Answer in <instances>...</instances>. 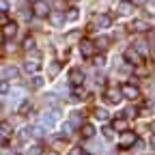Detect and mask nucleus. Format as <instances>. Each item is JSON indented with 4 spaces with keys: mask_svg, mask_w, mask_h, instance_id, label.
<instances>
[{
    "mask_svg": "<svg viewBox=\"0 0 155 155\" xmlns=\"http://www.w3.org/2000/svg\"><path fill=\"white\" fill-rule=\"evenodd\" d=\"M58 116H61V112H58V110H48V112H43V114H41V125H43V127H52V125L58 121Z\"/></svg>",
    "mask_w": 155,
    "mask_h": 155,
    "instance_id": "nucleus-1",
    "label": "nucleus"
},
{
    "mask_svg": "<svg viewBox=\"0 0 155 155\" xmlns=\"http://www.w3.org/2000/svg\"><path fill=\"white\" fill-rule=\"evenodd\" d=\"M32 13H35L37 17H45V15L50 13L48 2H43V0H39V2H32Z\"/></svg>",
    "mask_w": 155,
    "mask_h": 155,
    "instance_id": "nucleus-2",
    "label": "nucleus"
},
{
    "mask_svg": "<svg viewBox=\"0 0 155 155\" xmlns=\"http://www.w3.org/2000/svg\"><path fill=\"white\" fill-rule=\"evenodd\" d=\"M136 142H138L136 134H131V131H123V134H121V147H123V149H127V147H131V144H136Z\"/></svg>",
    "mask_w": 155,
    "mask_h": 155,
    "instance_id": "nucleus-3",
    "label": "nucleus"
},
{
    "mask_svg": "<svg viewBox=\"0 0 155 155\" xmlns=\"http://www.w3.org/2000/svg\"><path fill=\"white\" fill-rule=\"evenodd\" d=\"M69 82H71L73 86H80V84L84 82V73H82L80 69H71V71H69Z\"/></svg>",
    "mask_w": 155,
    "mask_h": 155,
    "instance_id": "nucleus-4",
    "label": "nucleus"
},
{
    "mask_svg": "<svg viewBox=\"0 0 155 155\" xmlns=\"http://www.w3.org/2000/svg\"><path fill=\"white\" fill-rule=\"evenodd\" d=\"M121 97H123V91H121V88H108V91H106V99H108L110 104H116Z\"/></svg>",
    "mask_w": 155,
    "mask_h": 155,
    "instance_id": "nucleus-5",
    "label": "nucleus"
},
{
    "mask_svg": "<svg viewBox=\"0 0 155 155\" xmlns=\"http://www.w3.org/2000/svg\"><path fill=\"white\" fill-rule=\"evenodd\" d=\"M121 91H123V97H127V99H136V97L140 95V91L136 88L134 84H125V86H123Z\"/></svg>",
    "mask_w": 155,
    "mask_h": 155,
    "instance_id": "nucleus-6",
    "label": "nucleus"
},
{
    "mask_svg": "<svg viewBox=\"0 0 155 155\" xmlns=\"http://www.w3.org/2000/svg\"><path fill=\"white\" fill-rule=\"evenodd\" d=\"M95 26L97 28H108V26H112V17L110 15H99V17H95Z\"/></svg>",
    "mask_w": 155,
    "mask_h": 155,
    "instance_id": "nucleus-7",
    "label": "nucleus"
},
{
    "mask_svg": "<svg viewBox=\"0 0 155 155\" xmlns=\"http://www.w3.org/2000/svg\"><path fill=\"white\" fill-rule=\"evenodd\" d=\"M17 75H19V73H17V67H13V65L2 69V80H5V82H9V80H15Z\"/></svg>",
    "mask_w": 155,
    "mask_h": 155,
    "instance_id": "nucleus-8",
    "label": "nucleus"
},
{
    "mask_svg": "<svg viewBox=\"0 0 155 155\" xmlns=\"http://www.w3.org/2000/svg\"><path fill=\"white\" fill-rule=\"evenodd\" d=\"M80 52H82L84 56H93V52H95V45L88 41V39H82V41H80Z\"/></svg>",
    "mask_w": 155,
    "mask_h": 155,
    "instance_id": "nucleus-9",
    "label": "nucleus"
},
{
    "mask_svg": "<svg viewBox=\"0 0 155 155\" xmlns=\"http://www.w3.org/2000/svg\"><path fill=\"white\" fill-rule=\"evenodd\" d=\"M39 67H41V63H39V58H26V71H30V73H35V71H39Z\"/></svg>",
    "mask_w": 155,
    "mask_h": 155,
    "instance_id": "nucleus-10",
    "label": "nucleus"
},
{
    "mask_svg": "<svg viewBox=\"0 0 155 155\" xmlns=\"http://www.w3.org/2000/svg\"><path fill=\"white\" fill-rule=\"evenodd\" d=\"M140 52L136 50V48H129V50H125V58L129 63H140V56H138Z\"/></svg>",
    "mask_w": 155,
    "mask_h": 155,
    "instance_id": "nucleus-11",
    "label": "nucleus"
},
{
    "mask_svg": "<svg viewBox=\"0 0 155 155\" xmlns=\"http://www.w3.org/2000/svg\"><path fill=\"white\" fill-rule=\"evenodd\" d=\"M131 30L144 32V30H149V22H144V19H136V22H131Z\"/></svg>",
    "mask_w": 155,
    "mask_h": 155,
    "instance_id": "nucleus-12",
    "label": "nucleus"
},
{
    "mask_svg": "<svg viewBox=\"0 0 155 155\" xmlns=\"http://www.w3.org/2000/svg\"><path fill=\"white\" fill-rule=\"evenodd\" d=\"M69 123H71L73 127H78V125H82V112H78V110H73V112L69 114Z\"/></svg>",
    "mask_w": 155,
    "mask_h": 155,
    "instance_id": "nucleus-13",
    "label": "nucleus"
},
{
    "mask_svg": "<svg viewBox=\"0 0 155 155\" xmlns=\"http://www.w3.org/2000/svg\"><path fill=\"white\" fill-rule=\"evenodd\" d=\"M80 134L84 136V138H93V136H95V127H93L91 123H84L82 129H80Z\"/></svg>",
    "mask_w": 155,
    "mask_h": 155,
    "instance_id": "nucleus-14",
    "label": "nucleus"
},
{
    "mask_svg": "<svg viewBox=\"0 0 155 155\" xmlns=\"http://www.w3.org/2000/svg\"><path fill=\"white\" fill-rule=\"evenodd\" d=\"M95 45H97V50H108L110 48V39L108 37H97Z\"/></svg>",
    "mask_w": 155,
    "mask_h": 155,
    "instance_id": "nucleus-15",
    "label": "nucleus"
},
{
    "mask_svg": "<svg viewBox=\"0 0 155 155\" xmlns=\"http://www.w3.org/2000/svg\"><path fill=\"white\" fill-rule=\"evenodd\" d=\"M134 48L138 50L142 56H147V54H149V43H147V41H136V45H134Z\"/></svg>",
    "mask_w": 155,
    "mask_h": 155,
    "instance_id": "nucleus-16",
    "label": "nucleus"
},
{
    "mask_svg": "<svg viewBox=\"0 0 155 155\" xmlns=\"http://www.w3.org/2000/svg\"><path fill=\"white\" fill-rule=\"evenodd\" d=\"M15 32H17V26L15 24H5V28H2V35L5 37H13Z\"/></svg>",
    "mask_w": 155,
    "mask_h": 155,
    "instance_id": "nucleus-17",
    "label": "nucleus"
},
{
    "mask_svg": "<svg viewBox=\"0 0 155 155\" xmlns=\"http://www.w3.org/2000/svg\"><path fill=\"white\" fill-rule=\"evenodd\" d=\"M67 19V15H61V13H54L52 15V24L54 26H63V22Z\"/></svg>",
    "mask_w": 155,
    "mask_h": 155,
    "instance_id": "nucleus-18",
    "label": "nucleus"
},
{
    "mask_svg": "<svg viewBox=\"0 0 155 155\" xmlns=\"http://www.w3.org/2000/svg\"><path fill=\"white\" fill-rule=\"evenodd\" d=\"M95 116H97L99 121H108V119H110L108 110H104V108H97V110H95Z\"/></svg>",
    "mask_w": 155,
    "mask_h": 155,
    "instance_id": "nucleus-19",
    "label": "nucleus"
},
{
    "mask_svg": "<svg viewBox=\"0 0 155 155\" xmlns=\"http://www.w3.org/2000/svg\"><path fill=\"white\" fill-rule=\"evenodd\" d=\"M30 110H32V106H30L28 101H22V104H19V108H17V112H19V114H28Z\"/></svg>",
    "mask_w": 155,
    "mask_h": 155,
    "instance_id": "nucleus-20",
    "label": "nucleus"
},
{
    "mask_svg": "<svg viewBox=\"0 0 155 155\" xmlns=\"http://www.w3.org/2000/svg\"><path fill=\"white\" fill-rule=\"evenodd\" d=\"M119 13H121V15H129V13H131V5H129V2H123V5L119 7Z\"/></svg>",
    "mask_w": 155,
    "mask_h": 155,
    "instance_id": "nucleus-21",
    "label": "nucleus"
},
{
    "mask_svg": "<svg viewBox=\"0 0 155 155\" xmlns=\"http://www.w3.org/2000/svg\"><path fill=\"white\" fill-rule=\"evenodd\" d=\"M101 131H104V136H106V138H108V140H112V138H114V127H110V125H106V127H104Z\"/></svg>",
    "mask_w": 155,
    "mask_h": 155,
    "instance_id": "nucleus-22",
    "label": "nucleus"
},
{
    "mask_svg": "<svg viewBox=\"0 0 155 155\" xmlns=\"http://www.w3.org/2000/svg\"><path fill=\"white\" fill-rule=\"evenodd\" d=\"M30 129H32V136H37V138H41V136L45 134L43 125H37V127H30Z\"/></svg>",
    "mask_w": 155,
    "mask_h": 155,
    "instance_id": "nucleus-23",
    "label": "nucleus"
},
{
    "mask_svg": "<svg viewBox=\"0 0 155 155\" xmlns=\"http://www.w3.org/2000/svg\"><path fill=\"white\" fill-rule=\"evenodd\" d=\"M78 15H80V11H78V9H69V11H67V19H69V22L78 19Z\"/></svg>",
    "mask_w": 155,
    "mask_h": 155,
    "instance_id": "nucleus-24",
    "label": "nucleus"
},
{
    "mask_svg": "<svg viewBox=\"0 0 155 155\" xmlns=\"http://www.w3.org/2000/svg\"><path fill=\"white\" fill-rule=\"evenodd\" d=\"M114 129L125 131V129H127V121H123V119H121V121H116V123H114Z\"/></svg>",
    "mask_w": 155,
    "mask_h": 155,
    "instance_id": "nucleus-25",
    "label": "nucleus"
},
{
    "mask_svg": "<svg viewBox=\"0 0 155 155\" xmlns=\"http://www.w3.org/2000/svg\"><path fill=\"white\" fill-rule=\"evenodd\" d=\"M43 84H45V80H43L41 75H35V78H32V86H37V88H39V86H43Z\"/></svg>",
    "mask_w": 155,
    "mask_h": 155,
    "instance_id": "nucleus-26",
    "label": "nucleus"
},
{
    "mask_svg": "<svg viewBox=\"0 0 155 155\" xmlns=\"http://www.w3.org/2000/svg\"><path fill=\"white\" fill-rule=\"evenodd\" d=\"M69 155H86V151H84L82 147H73V149L69 151Z\"/></svg>",
    "mask_w": 155,
    "mask_h": 155,
    "instance_id": "nucleus-27",
    "label": "nucleus"
},
{
    "mask_svg": "<svg viewBox=\"0 0 155 155\" xmlns=\"http://www.w3.org/2000/svg\"><path fill=\"white\" fill-rule=\"evenodd\" d=\"M24 48H26V50H32V48H35V39H32V37L24 39Z\"/></svg>",
    "mask_w": 155,
    "mask_h": 155,
    "instance_id": "nucleus-28",
    "label": "nucleus"
},
{
    "mask_svg": "<svg viewBox=\"0 0 155 155\" xmlns=\"http://www.w3.org/2000/svg\"><path fill=\"white\" fill-rule=\"evenodd\" d=\"M9 134H11V131H9V125L5 123V125H2V142H5V144H7V138H9Z\"/></svg>",
    "mask_w": 155,
    "mask_h": 155,
    "instance_id": "nucleus-29",
    "label": "nucleus"
},
{
    "mask_svg": "<svg viewBox=\"0 0 155 155\" xmlns=\"http://www.w3.org/2000/svg\"><path fill=\"white\" fill-rule=\"evenodd\" d=\"M93 63H95V67H101V65H104V56H95Z\"/></svg>",
    "mask_w": 155,
    "mask_h": 155,
    "instance_id": "nucleus-30",
    "label": "nucleus"
},
{
    "mask_svg": "<svg viewBox=\"0 0 155 155\" xmlns=\"http://www.w3.org/2000/svg\"><path fill=\"white\" fill-rule=\"evenodd\" d=\"M41 151H43V149L37 144V147H32V149H30V155H41Z\"/></svg>",
    "mask_w": 155,
    "mask_h": 155,
    "instance_id": "nucleus-31",
    "label": "nucleus"
},
{
    "mask_svg": "<svg viewBox=\"0 0 155 155\" xmlns=\"http://www.w3.org/2000/svg\"><path fill=\"white\" fill-rule=\"evenodd\" d=\"M71 129H73L71 123H65V125H63V131H65V134H71Z\"/></svg>",
    "mask_w": 155,
    "mask_h": 155,
    "instance_id": "nucleus-32",
    "label": "nucleus"
},
{
    "mask_svg": "<svg viewBox=\"0 0 155 155\" xmlns=\"http://www.w3.org/2000/svg\"><path fill=\"white\" fill-rule=\"evenodd\" d=\"M78 37H80V32H75V30H73V32H69V37H67V39H69V41H75Z\"/></svg>",
    "mask_w": 155,
    "mask_h": 155,
    "instance_id": "nucleus-33",
    "label": "nucleus"
},
{
    "mask_svg": "<svg viewBox=\"0 0 155 155\" xmlns=\"http://www.w3.org/2000/svg\"><path fill=\"white\" fill-rule=\"evenodd\" d=\"M50 73H52V75H56V73H58V63H54V65L50 67Z\"/></svg>",
    "mask_w": 155,
    "mask_h": 155,
    "instance_id": "nucleus-34",
    "label": "nucleus"
},
{
    "mask_svg": "<svg viewBox=\"0 0 155 155\" xmlns=\"http://www.w3.org/2000/svg\"><path fill=\"white\" fill-rule=\"evenodd\" d=\"M144 2H147V0H131V5H134V7H142Z\"/></svg>",
    "mask_w": 155,
    "mask_h": 155,
    "instance_id": "nucleus-35",
    "label": "nucleus"
},
{
    "mask_svg": "<svg viewBox=\"0 0 155 155\" xmlns=\"http://www.w3.org/2000/svg\"><path fill=\"white\" fill-rule=\"evenodd\" d=\"M125 114H127V116H136V114H138V112H136L134 108H127V110H125Z\"/></svg>",
    "mask_w": 155,
    "mask_h": 155,
    "instance_id": "nucleus-36",
    "label": "nucleus"
},
{
    "mask_svg": "<svg viewBox=\"0 0 155 155\" xmlns=\"http://www.w3.org/2000/svg\"><path fill=\"white\" fill-rule=\"evenodd\" d=\"M54 99H56V95H45V101H48V104H52Z\"/></svg>",
    "mask_w": 155,
    "mask_h": 155,
    "instance_id": "nucleus-37",
    "label": "nucleus"
},
{
    "mask_svg": "<svg viewBox=\"0 0 155 155\" xmlns=\"http://www.w3.org/2000/svg\"><path fill=\"white\" fill-rule=\"evenodd\" d=\"M151 144H153V147H155V134H153V138H151Z\"/></svg>",
    "mask_w": 155,
    "mask_h": 155,
    "instance_id": "nucleus-38",
    "label": "nucleus"
},
{
    "mask_svg": "<svg viewBox=\"0 0 155 155\" xmlns=\"http://www.w3.org/2000/svg\"><path fill=\"white\" fill-rule=\"evenodd\" d=\"M151 129H153V134H155V121H153V123H151Z\"/></svg>",
    "mask_w": 155,
    "mask_h": 155,
    "instance_id": "nucleus-39",
    "label": "nucleus"
},
{
    "mask_svg": "<svg viewBox=\"0 0 155 155\" xmlns=\"http://www.w3.org/2000/svg\"><path fill=\"white\" fill-rule=\"evenodd\" d=\"M30 2H39V0H30Z\"/></svg>",
    "mask_w": 155,
    "mask_h": 155,
    "instance_id": "nucleus-40",
    "label": "nucleus"
},
{
    "mask_svg": "<svg viewBox=\"0 0 155 155\" xmlns=\"http://www.w3.org/2000/svg\"><path fill=\"white\" fill-rule=\"evenodd\" d=\"M48 155H56V153H48Z\"/></svg>",
    "mask_w": 155,
    "mask_h": 155,
    "instance_id": "nucleus-41",
    "label": "nucleus"
}]
</instances>
